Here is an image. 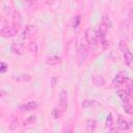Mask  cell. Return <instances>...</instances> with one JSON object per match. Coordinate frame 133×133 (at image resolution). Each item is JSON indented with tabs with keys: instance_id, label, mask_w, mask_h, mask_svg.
Wrapping results in <instances>:
<instances>
[{
	"instance_id": "6da1fadb",
	"label": "cell",
	"mask_w": 133,
	"mask_h": 133,
	"mask_svg": "<svg viewBox=\"0 0 133 133\" xmlns=\"http://www.w3.org/2000/svg\"><path fill=\"white\" fill-rule=\"evenodd\" d=\"M35 31H36V27H35V26H33V25H27V26L22 30V32L19 34V36H18V43L25 42V41L28 39Z\"/></svg>"
},
{
	"instance_id": "7a4b0ae2",
	"label": "cell",
	"mask_w": 133,
	"mask_h": 133,
	"mask_svg": "<svg viewBox=\"0 0 133 133\" xmlns=\"http://www.w3.org/2000/svg\"><path fill=\"white\" fill-rule=\"evenodd\" d=\"M97 33L94 29L91 28H87L85 31V42L87 43V45L91 48H96L97 47Z\"/></svg>"
},
{
	"instance_id": "3957f363",
	"label": "cell",
	"mask_w": 133,
	"mask_h": 133,
	"mask_svg": "<svg viewBox=\"0 0 133 133\" xmlns=\"http://www.w3.org/2000/svg\"><path fill=\"white\" fill-rule=\"evenodd\" d=\"M18 33V28L15 26H4L3 28L0 29V35L3 37H12L17 35Z\"/></svg>"
},
{
	"instance_id": "277c9868",
	"label": "cell",
	"mask_w": 133,
	"mask_h": 133,
	"mask_svg": "<svg viewBox=\"0 0 133 133\" xmlns=\"http://www.w3.org/2000/svg\"><path fill=\"white\" fill-rule=\"evenodd\" d=\"M68 91L65 89H61L59 92V109L63 112L68 107Z\"/></svg>"
},
{
	"instance_id": "5b68a950",
	"label": "cell",
	"mask_w": 133,
	"mask_h": 133,
	"mask_svg": "<svg viewBox=\"0 0 133 133\" xmlns=\"http://www.w3.org/2000/svg\"><path fill=\"white\" fill-rule=\"evenodd\" d=\"M127 79H128V77H127L126 72H119V73L116 74V76L113 78L112 83H113L114 85H121V84L125 83V82L127 81Z\"/></svg>"
},
{
	"instance_id": "8992f818",
	"label": "cell",
	"mask_w": 133,
	"mask_h": 133,
	"mask_svg": "<svg viewBox=\"0 0 133 133\" xmlns=\"http://www.w3.org/2000/svg\"><path fill=\"white\" fill-rule=\"evenodd\" d=\"M107 31H108V27H107L105 24L101 23V24L99 25V28H98V35H99V37H100L101 41L106 39Z\"/></svg>"
},
{
	"instance_id": "52a82bcc",
	"label": "cell",
	"mask_w": 133,
	"mask_h": 133,
	"mask_svg": "<svg viewBox=\"0 0 133 133\" xmlns=\"http://www.w3.org/2000/svg\"><path fill=\"white\" fill-rule=\"evenodd\" d=\"M36 107H37V103L35 101H29V102L23 104L20 108L22 111H31V110L36 109Z\"/></svg>"
},
{
	"instance_id": "ba28073f",
	"label": "cell",
	"mask_w": 133,
	"mask_h": 133,
	"mask_svg": "<svg viewBox=\"0 0 133 133\" xmlns=\"http://www.w3.org/2000/svg\"><path fill=\"white\" fill-rule=\"evenodd\" d=\"M116 94H117V96L119 97V99L124 103H129V101H130V95L127 92L126 89H118L116 91Z\"/></svg>"
},
{
	"instance_id": "9c48e42d",
	"label": "cell",
	"mask_w": 133,
	"mask_h": 133,
	"mask_svg": "<svg viewBox=\"0 0 133 133\" xmlns=\"http://www.w3.org/2000/svg\"><path fill=\"white\" fill-rule=\"evenodd\" d=\"M116 128L118 130H128L129 129V123L123 118L122 116H119L117 118V124H116Z\"/></svg>"
},
{
	"instance_id": "30bf717a",
	"label": "cell",
	"mask_w": 133,
	"mask_h": 133,
	"mask_svg": "<svg viewBox=\"0 0 133 133\" xmlns=\"http://www.w3.org/2000/svg\"><path fill=\"white\" fill-rule=\"evenodd\" d=\"M60 57L58 56V55H52V56H49L48 58H47V60H46V63L48 64V65H51V66H54V65H56V64H58L59 62H60Z\"/></svg>"
},
{
	"instance_id": "8fae6325",
	"label": "cell",
	"mask_w": 133,
	"mask_h": 133,
	"mask_svg": "<svg viewBox=\"0 0 133 133\" xmlns=\"http://www.w3.org/2000/svg\"><path fill=\"white\" fill-rule=\"evenodd\" d=\"M91 82L96 86H103L105 84V79L101 75H94L91 78Z\"/></svg>"
},
{
	"instance_id": "7c38bea8",
	"label": "cell",
	"mask_w": 133,
	"mask_h": 133,
	"mask_svg": "<svg viewBox=\"0 0 133 133\" xmlns=\"http://www.w3.org/2000/svg\"><path fill=\"white\" fill-rule=\"evenodd\" d=\"M132 60H133V55L131 53L130 50H127L124 52V61L127 64V66H131L132 65Z\"/></svg>"
},
{
	"instance_id": "4fadbf2b",
	"label": "cell",
	"mask_w": 133,
	"mask_h": 133,
	"mask_svg": "<svg viewBox=\"0 0 133 133\" xmlns=\"http://www.w3.org/2000/svg\"><path fill=\"white\" fill-rule=\"evenodd\" d=\"M12 78L19 82H28L31 80V77L29 74H18L17 76H12Z\"/></svg>"
},
{
	"instance_id": "5bb4252c",
	"label": "cell",
	"mask_w": 133,
	"mask_h": 133,
	"mask_svg": "<svg viewBox=\"0 0 133 133\" xmlns=\"http://www.w3.org/2000/svg\"><path fill=\"white\" fill-rule=\"evenodd\" d=\"M11 51L16 54H22L24 52V47L21 43H17V44H14L11 46Z\"/></svg>"
},
{
	"instance_id": "9a60e30c",
	"label": "cell",
	"mask_w": 133,
	"mask_h": 133,
	"mask_svg": "<svg viewBox=\"0 0 133 133\" xmlns=\"http://www.w3.org/2000/svg\"><path fill=\"white\" fill-rule=\"evenodd\" d=\"M97 127V122L95 119H88L86 122V130L88 133H92Z\"/></svg>"
},
{
	"instance_id": "2e32d148",
	"label": "cell",
	"mask_w": 133,
	"mask_h": 133,
	"mask_svg": "<svg viewBox=\"0 0 133 133\" xmlns=\"http://www.w3.org/2000/svg\"><path fill=\"white\" fill-rule=\"evenodd\" d=\"M98 105H99V103L97 101H95V100H88V99L85 100L82 103V107H84V108H95Z\"/></svg>"
},
{
	"instance_id": "e0dca14e",
	"label": "cell",
	"mask_w": 133,
	"mask_h": 133,
	"mask_svg": "<svg viewBox=\"0 0 133 133\" xmlns=\"http://www.w3.org/2000/svg\"><path fill=\"white\" fill-rule=\"evenodd\" d=\"M19 127H20V119H19V118H14V119L10 122V124H9V126H8V129H9L10 131H15V130H17Z\"/></svg>"
},
{
	"instance_id": "ac0fdd59",
	"label": "cell",
	"mask_w": 133,
	"mask_h": 133,
	"mask_svg": "<svg viewBox=\"0 0 133 133\" xmlns=\"http://www.w3.org/2000/svg\"><path fill=\"white\" fill-rule=\"evenodd\" d=\"M35 121H36V115H34V114L33 115H29L23 121V125L24 126H29V125H32Z\"/></svg>"
},
{
	"instance_id": "d6986e66",
	"label": "cell",
	"mask_w": 133,
	"mask_h": 133,
	"mask_svg": "<svg viewBox=\"0 0 133 133\" xmlns=\"http://www.w3.org/2000/svg\"><path fill=\"white\" fill-rule=\"evenodd\" d=\"M12 20H14L15 24H17V25H20V24H21V22H22L21 15H20L17 10H16V11H14V14H12Z\"/></svg>"
},
{
	"instance_id": "ffe728a7",
	"label": "cell",
	"mask_w": 133,
	"mask_h": 133,
	"mask_svg": "<svg viewBox=\"0 0 133 133\" xmlns=\"http://www.w3.org/2000/svg\"><path fill=\"white\" fill-rule=\"evenodd\" d=\"M101 23H103V24H105L107 27H111V20H110V18L106 15V14H104L103 15V17H102V22Z\"/></svg>"
},
{
	"instance_id": "44dd1931",
	"label": "cell",
	"mask_w": 133,
	"mask_h": 133,
	"mask_svg": "<svg viewBox=\"0 0 133 133\" xmlns=\"http://www.w3.org/2000/svg\"><path fill=\"white\" fill-rule=\"evenodd\" d=\"M51 115H52L53 118H59V117L62 115V111H61L59 108H55V109H53Z\"/></svg>"
},
{
	"instance_id": "7402d4cb",
	"label": "cell",
	"mask_w": 133,
	"mask_h": 133,
	"mask_svg": "<svg viewBox=\"0 0 133 133\" xmlns=\"http://www.w3.org/2000/svg\"><path fill=\"white\" fill-rule=\"evenodd\" d=\"M106 126L108 128H111L113 127V116H112V113H109L106 117Z\"/></svg>"
},
{
	"instance_id": "603a6c76",
	"label": "cell",
	"mask_w": 133,
	"mask_h": 133,
	"mask_svg": "<svg viewBox=\"0 0 133 133\" xmlns=\"http://www.w3.org/2000/svg\"><path fill=\"white\" fill-rule=\"evenodd\" d=\"M123 107H124L125 112H127V113H129V114H131V113H132L133 109H132V106H131V104H130V103H125V104L123 105Z\"/></svg>"
},
{
	"instance_id": "cb8c5ba5",
	"label": "cell",
	"mask_w": 133,
	"mask_h": 133,
	"mask_svg": "<svg viewBox=\"0 0 133 133\" xmlns=\"http://www.w3.org/2000/svg\"><path fill=\"white\" fill-rule=\"evenodd\" d=\"M28 49H29L30 52H34V53H36V52H37V45H36V43H35V42L30 43Z\"/></svg>"
},
{
	"instance_id": "d4e9b609",
	"label": "cell",
	"mask_w": 133,
	"mask_h": 133,
	"mask_svg": "<svg viewBox=\"0 0 133 133\" xmlns=\"http://www.w3.org/2000/svg\"><path fill=\"white\" fill-rule=\"evenodd\" d=\"M61 133H73V125H72V124L66 125V126L63 128V130H62Z\"/></svg>"
},
{
	"instance_id": "484cf974",
	"label": "cell",
	"mask_w": 133,
	"mask_h": 133,
	"mask_svg": "<svg viewBox=\"0 0 133 133\" xmlns=\"http://www.w3.org/2000/svg\"><path fill=\"white\" fill-rule=\"evenodd\" d=\"M119 49L122 50V51H127V50H129L128 49V46H127V44H126V42L125 41H121L119 42Z\"/></svg>"
},
{
	"instance_id": "4316f807",
	"label": "cell",
	"mask_w": 133,
	"mask_h": 133,
	"mask_svg": "<svg viewBox=\"0 0 133 133\" xmlns=\"http://www.w3.org/2000/svg\"><path fill=\"white\" fill-rule=\"evenodd\" d=\"M7 70V64L5 62H0V73H4Z\"/></svg>"
},
{
	"instance_id": "83f0119b",
	"label": "cell",
	"mask_w": 133,
	"mask_h": 133,
	"mask_svg": "<svg viewBox=\"0 0 133 133\" xmlns=\"http://www.w3.org/2000/svg\"><path fill=\"white\" fill-rule=\"evenodd\" d=\"M127 81H128V83H127V88H128L127 92H128L129 95H131V94H132V83H131V80H130V79H128Z\"/></svg>"
},
{
	"instance_id": "f1b7e54d",
	"label": "cell",
	"mask_w": 133,
	"mask_h": 133,
	"mask_svg": "<svg viewBox=\"0 0 133 133\" xmlns=\"http://www.w3.org/2000/svg\"><path fill=\"white\" fill-rule=\"evenodd\" d=\"M79 24H80V16H77L74 19V28H77L79 26Z\"/></svg>"
},
{
	"instance_id": "f546056e",
	"label": "cell",
	"mask_w": 133,
	"mask_h": 133,
	"mask_svg": "<svg viewBox=\"0 0 133 133\" xmlns=\"http://www.w3.org/2000/svg\"><path fill=\"white\" fill-rule=\"evenodd\" d=\"M110 130H109V132L108 133H117L118 132V129L116 128V127H111V128H109Z\"/></svg>"
},
{
	"instance_id": "4dcf8cb0",
	"label": "cell",
	"mask_w": 133,
	"mask_h": 133,
	"mask_svg": "<svg viewBox=\"0 0 133 133\" xmlns=\"http://www.w3.org/2000/svg\"><path fill=\"white\" fill-rule=\"evenodd\" d=\"M4 95H5V91H3V90H0V98H1V97H3Z\"/></svg>"
},
{
	"instance_id": "1f68e13d",
	"label": "cell",
	"mask_w": 133,
	"mask_h": 133,
	"mask_svg": "<svg viewBox=\"0 0 133 133\" xmlns=\"http://www.w3.org/2000/svg\"><path fill=\"white\" fill-rule=\"evenodd\" d=\"M0 21H1V15H0Z\"/></svg>"
}]
</instances>
